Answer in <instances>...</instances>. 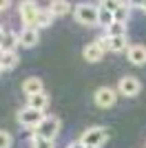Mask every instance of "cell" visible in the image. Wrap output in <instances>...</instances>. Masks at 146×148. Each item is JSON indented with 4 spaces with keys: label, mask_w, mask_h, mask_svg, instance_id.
<instances>
[{
    "label": "cell",
    "mask_w": 146,
    "mask_h": 148,
    "mask_svg": "<svg viewBox=\"0 0 146 148\" xmlns=\"http://www.w3.org/2000/svg\"><path fill=\"white\" fill-rule=\"evenodd\" d=\"M73 16H75V20H78L80 25L95 27L97 16H100V7H93V5H89V2H80V5H75V9H73Z\"/></svg>",
    "instance_id": "1"
},
{
    "label": "cell",
    "mask_w": 146,
    "mask_h": 148,
    "mask_svg": "<svg viewBox=\"0 0 146 148\" xmlns=\"http://www.w3.org/2000/svg\"><path fill=\"white\" fill-rule=\"evenodd\" d=\"M106 137H109V130L104 128V126H93V128H86L80 137V144L82 146H102L106 142Z\"/></svg>",
    "instance_id": "2"
},
{
    "label": "cell",
    "mask_w": 146,
    "mask_h": 148,
    "mask_svg": "<svg viewBox=\"0 0 146 148\" xmlns=\"http://www.w3.org/2000/svg\"><path fill=\"white\" fill-rule=\"evenodd\" d=\"M18 13H20V20H22L24 27H36V18L40 13V7H38L36 0H22L18 7Z\"/></svg>",
    "instance_id": "3"
},
{
    "label": "cell",
    "mask_w": 146,
    "mask_h": 148,
    "mask_svg": "<svg viewBox=\"0 0 146 148\" xmlns=\"http://www.w3.org/2000/svg\"><path fill=\"white\" fill-rule=\"evenodd\" d=\"M44 119V111H36L31 106H24L18 111V124L27 128H38V124Z\"/></svg>",
    "instance_id": "4"
},
{
    "label": "cell",
    "mask_w": 146,
    "mask_h": 148,
    "mask_svg": "<svg viewBox=\"0 0 146 148\" xmlns=\"http://www.w3.org/2000/svg\"><path fill=\"white\" fill-rule=\"evenodd\" d=\"M60 119L58 117H44L42 122L38 124V128H36V135L44 137V139H55L58 137V133H60Z\"/></svg>",
    "instance_id": "5"
},
{
    "label": "cell",
    "mask_w": 146,
    "mask_h": 148,
    "mask_svg": "<svg viewBox=\"0 0 146 148\" xmlns=\"http://www.w3.org/2000/svg\"><path fill=\"white\" fill-rule=\"evenodd\" d=\"M140 91H142V82L135 75H124L117 84V93L124 97H135V95H140Z\"/></svg>",
    "instance_id": "6"
},
{
    "label": "cell",
    "mask_w": 146,
    "mask_h": 148,
    "mask_svg": "<svg viewBox=\"0 0 146 148\" xmlns=\"http://www.w3.org/2000/svg\"><path fill=\"white\" fill-rule=\"evenodd\" d=\"M93 99H95V104L100 108H111L117 102V91L111 86H100L95 91V95H93Z\"/></svg>",
    "instance_id": "7"
},
{
    "label": "cell",
    "mask_w": 146,
    "mask_h": 148,
    "mask_svg": "<svg viewBox=\"0 0 146 148\" xmlns=\"http://www.w3.org/2000/svg\"><path fill=\"white\" fill-rule=\"evenodd\" d=\"M18 36H20V44H22L24 49H33L40 42V33H38L36 27H24Z\"/></svg>",
    "instance_id": "8"
},
{
    "label": "cell",
    "mask_w": 146,
    "mask_h": 148,
    "mask_svg": "<svg viewBox=\"0 0 146 148\" xmlns=\"http://www.w3.org/2000/svg\"><path fill=\"white\" fill-rule=\"evenodd\" d=\"M126 56H128V62H131V64L144 66L146 64V47L144 44H133V47H128Z\"/></svg>",
    "instance_id": "9"
},
{
    "label": "cell",
    "mask_w": 146,
    "mask_h": 148,
    "mask_svg": "<svg viewBox=\"0 0 146 148\" xmlns=\"http://www.w3.org/2000/svg\"><path fill=\"white\" fill-rule=\"evenodd\" d=\"M104 53H106V51H104L97 42H91V44H86L84 49H82V56H84L86 62H100L104 58Z\"/></svg>",
    "instance_id": "10"
},
{
    "label": "cell",
    "mask_w": 146,
    "mask_h": 148,
    "mask_svg": "<svg viewBox=\"0 0 146 148\" xmlns=\"http://www.w3.org/2000/svg\"><path fill=\"white\" fill-rule=\"evenodd\" d=\"M44 91V84L40 77H27L22 82V93L29 97V95H36V93H42Z\"/></svg>",
    "instance_id": "11"
},
{
    "label": "cell",
    "mask_w": 146,
    "mask_h": 148,
    "mask_svg": "<svg viewBox=\"0 0 146 148\" xmlns=\"http://www.w3.org/2000/svg\"><path fill=\"white\" fill-rule=\"evenodd\" d=\"M18 53L16 51H0V66H2V71H11V69L18 66Z\"/></svg>",
    "instance_id": "12"
},
{
    "label": "cell",
    "mask_w": 146,
    "mask_h": 148,
    "mask_svg": "<svg viewBox=\"0 0 146 148\" xmlns=\"http://www.w3.org/2000/svg\"><path fill=\"white\" fill-rule=\"evenodd\" d=\"M27 106H31V108H36V111H44L49 106V95L47 93H36V95H29L27 97Z\"/></svg>",
    "instance_id": "13"
},
{
    "label": "cell",
    "mask_w": 146,
    "mask_h": 148,
    "mask_svg": "<svg viewBox=\"0 0 146 148\" xmlns=\"http://www.w3.org/2000/svg\"><path fill=\"white\" fill-rule=\"evenodd\" d=\"M20 44V36L13 31H7L2 42H0V51H16V47Z\"/></svg>",
    "instance_id": "14"
},
{
    "label": "cell",
    "mask_w": 146,
    "mask_h": 148,
    "mask_svg": "<svg viewBox=\"0 0 146 148\" xmlns=\"http://www.w3.org/2000/svg\"><path fill=\"white\" fill-rule=\"evenodd\" d=\"M71 5H69V0H51V5H49V11L53 13L55 18H60V16H67Z\"/></svg>",
    "instance_id": "15"
},
{
    "label": "cell",
    "mask_w": 146,
    "mask_h": 148,
    "mask_svg": "<svg viewBox=\"0 0 146 148\" xmlns=\"http://www.w3.org/2000/svg\"><path fill=\"white\" fill-rule=\"evenodd\" d=\"M53 20H55V16L49 9H40V13H38V18H36V27L38 29H47V27L53 25Z\"/></svg>",
    "instance_id": "16"
},
{
    "label": "cell",
    "mask_w": 146,
    "mask_h": 148,
    "mask_svg": "<svg viewBox=\"0 0 146 148\" xmlns=\"http://www.w3.org/2000/svg\"><path fill=\"white\" fill-rule=\"evenodd\" d=\"M109 51H128V40L126 36H115V38H109Z\"/></svg>",
    "instance_id": "17"
},
{
    "label": "cell",
    "mask_w": 146,
    "mask_h": 148,
    "mask_svg": "<svg viewBox=\"0 0 146 148\" xmlns=\"http://www.w3.org/2000/svg\"><path fill=\"white\" fill-rule=\"evenodd\" d=\"M106 36L115 38V36H126V22H111L106 27Z\"/></svg>",
    "instance_id": "18"
},
{
    "label": "cell",
    "mask_w": 146,
    "mask_h": 148,
    "mask_svg": "<svg viewBox=\"0 0 146 148\" xmlns=\"http://www.w3.org/2000/svg\"><path fill=\"white\" fill-rule=\"evenodd\" d=\"M111 22H115V18H113V11H109V9H104V7H100V16H97V25L106 29V27H109Z\"/></svg>",
    "instance_id": "19"
},
{
    "label": "cell",
    "mask_w": 146,
    "mask_h": 148,
    "mask_svg": "<svg viewBox=\"0 0 146 148\" xmlns=\"http://www.w3.org/2000/svg\"><path fill=\"white\" fill-rule=\"evenodd\" d=\"M31 148H53V139H44L40 135H31Z\"/></svg>",
    "instance_id": "20"
},
{
    "label": "cell",
    "mask_w": 146,
    "mask_h": 148,
    "mask_svg": "<svg viewBox=\"0 0 146 148\" xmlns=\"http://www.w3.org/2000/svg\"><path fill=\"white\" fill-rule=\"evenodd\" d=\"M128 13H131V7H128V5H122L120 9L113 11V18H115V22H128Z\"/></svg>",
    "instance_id": "21"
},
{
    "label": "cell",
    "mask_w": 146,
    "mask_h": 148,
    "mask_svg": "<svg viewBox=\"0 0 146 148\" xmlns=\"http://www.w3.org/2000/svg\"><path fill=\"white\" fill-rule=\"evenodd\" d=\"M122 5H128V2H126V0H102V5H100V7L109 9V11H115V9H120Z\"/></svg>",
    "instance_id": "22"
},
{
    "label": "cell",
    "mask_w": 146,
    "mask_h": 148,
    "mask_svg": "<svg viewBox=\"0 0 146 148\" xmlns=\"http://www.w3.org/2000/svg\"><path fill=\"white\" fill-rule=\"evenodd\" d=\"M11 144H13L11 133H7V130H0V148H11Z\"/></svg>",
    "instance_id": "23"
},
{
    "label": "cell",
    "mask_w": 146,
    "mask_h": 148,
    "mask_svg": "<svg viewBox=\"0 0 146 148\" xmlns=\"http://www.w3.org/2000/svg\"><path fill=\"white\" fill-rule=\"evenodd\" d=\"M95 42L100 44V47H102L104 51H109V36H106V33H104V36H100V38L95 40Z\"/></svg>",
    "instance_id": "24"
},
{
    "label": "cell",
    "mask_w": 146,
    "mask_h": 148,
    "mask_svg": "<svg viewBox=\"0 0 146 148\" xmlns=\"http://www.w3.org/2000/svg\"><path fill=\"white\" fill-rule=\"evenodd\" d=\"M11 7V0H0V11H7Z\"/></svg>",
    "instance_id": "25"
},
{
    "label": "cell",
    "mask_w": 146,
    "mask_h": 148,
    "mask_svg": "<svg viewBox=\"0 0 146 148\" xmlns=\"http://www.w3.org/2000/svg\"><path fill=\"white\" fill-rule=\"evenodd\" d=\"M126 2H128V7H137V9H140V5L144 0H126Z\"/></svg>",
    "instance_id": "26"
},
{
    "label": "cell",
    "mask_w": 146,
    "mask_h": 148,
    "mask_svg": "<svg viewBox=\"0 0 146 148\" xmlns=\"http://www.w3.org/2000/svg\"><path fill=\"white\" fill-rule=\"evenodd\" d=\"M67 148H84V146H82V144H80V142H75V144H69Z\"/></svg>",
    "instance_id": "27"
},
{
    "label": "cell",
    "mask_w": 146,
    "mask_h": 148,
    "mask_svg": "<svg viewBox=\"0 0 146 148\" xmlns=\"http://www.w3.org/2000/svg\"><path fill=\"white\" fill-rule=\"evenodd\" d=\"M140 11H142V13H146V0H144V2L140 5Z\"/></svg>",
    "instance_id": "28"
},
{
    "label": "cell",
    "mask_w": 146,
    "mask_h": 148,
    "mask_svg": "<svg viewBox=\"0 0 146 148\" xmlns=\"http://www.w3.org/2000/svg\"><path fill=\"white\" fill-rule=\"evenodd\" d=\"M5 33H7V31L2 29V27H0V42H2V38H5Z\"/></svg>",
    "instance_id": "29"
},
{
    "label": "cell",
    "mask_w": 146,
    "mask_h": 148,
    "mask_svg": "<svg viewBox=\"0 0 146 148\" xmlns=\"http://www.w3.org/2000/svg\"><path fill=\"white\" fill-rule=\"evenodd\" d=\"M84 148H97V146H84Z\"/></svg>",
    "instance_id": "30"
},
{
    "label": "cell",
    "mask_w": 146,
    "mask_h": 148,
    "mask_svg": "<svg viewBox=\"0 0 146 148\" xmlns=\"http://www.w3.org/2000/svg\"><path fill=\"white\" fill-rule=\"evenodd\" d=\"M0 73H2V66H0Z\"/></svg>",
    "instance_id": "31"
}]
</instances>
